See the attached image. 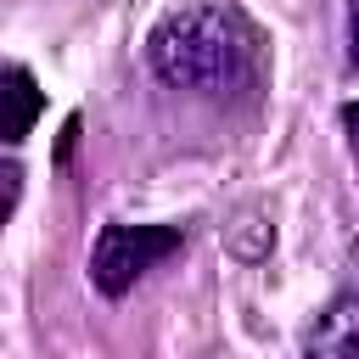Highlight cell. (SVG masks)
<instances>
[{
    "mask_svg": "<svg viewBox=\"0 0 359 359\" xmlns=\"http://www.w3.org/2000/svg\"><path fill=\"white\" fill-rule=\"evenodd\" d=\"M180 247H185L180 224H101V236L90 247V280L101 297H123V292H135V280H146Z\"/></svg>",
    "mask_w": 359,
    "mask_h": 359,
    "instance_id": "obj_2",
    "label": "cell"
},
{
    "mask_svg": "<svg viewBox=\"0 0 359 359\" xmlns=\"http://www.w3.org/2000/svg\"><path fill=\"white\" fill-rule=\"evenodd\" d=\"M348 50H353V62H359V0L348 6Z\"/></svg>",
    "mask_w": 359,
    "mask_h": 359,
    "instance_id": "obj_6",
    "label": "cell"
},
{
    "mask_svg": "<svg viewBox=\"0 0 359 359\" xmlns=\"http://www.w3.org/2000/svg\"><path fill=\"white\" fill-rule=\"evenodd\" d=\"M6 90V146H17L28 129H34V118H39V107H45V90L34 84V73L22 67V62H11L6 67V79H0Z\"/></svg>",
    "mask_w": 359,
    "mask_h": 359,
    "instance_id": "obj_4",
    "label": "cell"
},
{
    "mask_svg": "<svg viewBox=\"0 0 359 359\" xmlns=\"http://www.w3.org/2000/svg\"><path fill=\"white\" fill-rule=\"evenodd\" d=\"M342 129H348V146H353V157H359V101L342 107Z\"/></svg>",
    "mask_w": 359,
    "mask_h": 359,
    "instance_id": "obj_5",
    "label": "cell"
},
{
    "mask_svg": "<svg viewBox=\"0 0 359 359\" xmlns=\"http://www.w3.org/2000/svg\"><path fill=\"white\" fill-rule=\"evenodd\" d=\"M297 359H359V348H342V353H309V348H303Z\"/></svg>",
    "mask_w": 359,
    "mask_h": 359,
    "instance_id": "obj_7",
    "label": "cell"
},
{
    "mask_svg": "<svg viewBox=\"0 0 359 359\" xmlns=\"http://www.w3.org/2000/svg\"><path fill=\"white\" fill-rule=\"evenodd\" d=\"M353 264H359V236H353Z\"/></svg>",
    "mask_w": 359,
    "mask_h": 359,
    "instance_id": "obj_8",
    "label": "cell"
},
{
    "mask_svg": "<svg viewBox=\"0 0 359 359\" xmlns=\"http://www.w3.org/2000/svg\"><path fill=\"white\" fill-rule=\"evenodd\" d=\"M146 62L163 84L191 95H252L264 79V34L241 6H185L146 39Z\"/></svg>",
    "mask_w": 359,
    "mask_h": 359,
    "instance_id": "obj_1",
    "label": "cell"
},
{
    "mask_svg": "<svg viewBox=\"0 0 359 359\" xmlns=\"http://www.w3.org/2000/svg\"><path fill=\"white\" fill-rule=\"evenodd\" d=\"M303 348L309 353H342V348H359V292H337L303 331Z\"/></svg>",
    "mask_w": 359,
    "mask_h": 359,
    "instance_id": "obj_3",
    "label": "cell"
}]
</instances>
